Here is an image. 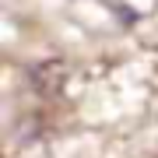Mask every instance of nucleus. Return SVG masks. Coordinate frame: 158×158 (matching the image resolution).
Instances as JSON below:
<instances>
[{
    "label": "nucleus",
    "instance_id": "1",
    "mask_svg": "<svg viewBox=\"0 0 158 158\" xmlns=\"http://www.w3.org/2000/svg\"><path fill=\"white\" fill-rule=\"evenodd\" d=\"M63 81H67V67H63L60 60L39 63V67L32 70V85H35V91H39V95H46V98L60 95V91H63Z\"/></svg>",
    "mask_w": 158,
    "mask_h": 158
}]
</instances>
